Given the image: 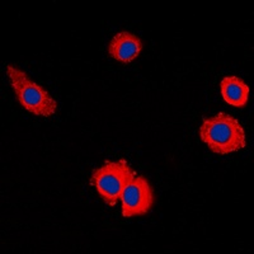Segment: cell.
Wrapping results in <instances>:
<instances>
[{"mask_svg": "<svg viewBox=\"0 0 254 254\" xmlns=\"http://www.w3.org/2000/svg\"><path fill=\"white\" fill-rule=\"evenodd\" d=\"M199 137L211 151L221 155L242 150L247 145L246 131L240 122L224 112L203 120Z\"/></svg>", "mask_w": 254, "mask_h": 254, "instance_id": "cell-1", "label": "cell"}, {"mask_svg": "<svg viewBox=\"0 0 254 254\" xmlns=\"http://www.w3.org/2000/svg\"><path fill=\"white\" fill-rule=\"evenodd\" d=\"M5 71L22 107L41 117H51L55 115L58 111V102L46 89L31 80L23 70L14 65H6Z\"/></svg>", "mask_w": 254, "mask_h": 254, "instance_id": "cell-2", "label": "cell"}, {"mask_svg": "<svg viewBox=\"0 0 254 254\" xmlns=\"http://www.w3.org/2000/svg\"><path fill=\"white\" fill-rule=\"evenodd\" d=\"M136 177L128 163L121 159L119 162L104 163L95 169L90 178V183L97 190L99 196L108 206H115L121 198L126 186Z\"/></svg>", "mask_w": 254, "mask_h": 254, "instance_id": "cell-3", "label": "cell"}, {"mask_svg": "<svg viewBox=\"0 0 254 254\" xmlns=\"http://www.w3.org/2000/svg\"><path fill=\"white\" fill-rule=\"evenodd\" d=\"M122 216L126 219L147 214L154 205V190L145 177L137 176L121 194Z\"/></svg>", "mask_w": 254, "mask_h": 254, "instance_id": "cell-4", "label": "cell"}, {"mask_svg": "<svg viewBox=\"0 0 254 254\" xmlns=\"http://www.w3.org/2000/svg\"><path fill=\"white\" fill-rule=\"evenodd\" d=\"M142 42L139 37L130 32H120L113 36L110 42V56L120 63H131L140 55Z\"/></svg>", "mask_w": 254, "mask_h": 254, "instance_id": "cell-5", "label": "cell"}, {"mask_svg": "<svg viewBox=\"0 0 254 254\" xmlns=\"http://www.w3.org/2000/svg\"><path fill=\"white\" fill-rule=\"evenodd\" d=\"M220 89L224 101L233 107L243 108L249 99L251 89L246 81L239 76H225L220 83Z\"/></svg>", "mask_w": 254, "mask_h": 254, "instance_id": "cell-6", "label": "cell"}]
</instances>
